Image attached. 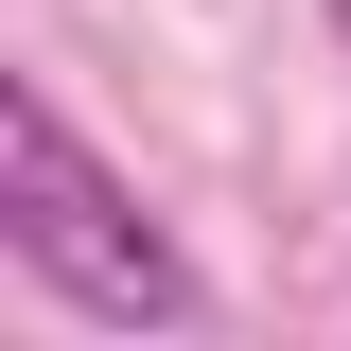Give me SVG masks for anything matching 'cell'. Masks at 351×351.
Listing matches in <instances>:
<instances>
[{"label":"cell","mask_w":351,"mask_h":351,"mask_svg":"<svg viewBox=\"0 0 351 351\" xmlns=\"http://www.w3.org/2000/svg\"><path fill=\"white\" fill-rule=\"evenodd\" d=\"M334 53H351V0H334Z\"/></svg>","instance_id":"cell-2"},{"label":"cell","mask_w":351,"mask_h":351,"mask_svg":"<svg viewBox=\"0 0 351 351\" xmlns=\"http://www.w3.org/2000/svg\"><path fill=\"white\" fill-rule=\"evenodd\" d=\"M0 246L36 263L71 316H106V334H193V316H211V299H193V263L123 211V176L71 141L53 88H0Z\"/></svg>","instance_id":"cell-1"}]
</instances>
